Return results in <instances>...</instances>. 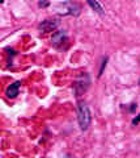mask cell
<instances>
[{
    "label": "cell",
    "instance_id": "cell-1",
    "mask_svg": "<svg viewBox=\"0 0 140 158\" xmlns=\"http://www.w3.org/2000/svg\"><path fill=\"white\" fill-rule=\"evenodd\" d=\"M77 120H79V125L81 130H86L90 126L92 113H90L89 107L84 101H80L77 105Z\"/></svg>",
    "mask_w": 140,
    "mask_h": 158
},
{
    "label": "cell",
    "instance_id": "cell-2",
    "mask_svg": "<svg viewBox=\"0 0 140 158\" xmlns=\"http://www.w3.org/2000/svg\"><path fill=\"white\" fill-rule=\"evenodd\" d=\"M86 77H88V74H83L75 83V88H76V94H77V96L80 94L85 92V91L88 90V87H89V84H90L89 78L86 79Z\"/></svg>",
    "mask_w": 140,
    "mask_h": 158
},
{
    "label": "cell",
    "instance_id": "cell-3",
    "mask_svg": "<svg viewBox=\"0 0 140 158\" xmlns=\"http://www.w3.org/2000/svg\"><path fill=\"white\" fill-rule=\"evenodd\" d=\"M59 26V20L57 19H49V20H45V21H42L39 24V30L41 32H53Z\"/></svg>",
    "mask_w": 140,
    "mask_h": 158
},
{
    "label": "cell",
    "instance_id": "cell-4",
    "mask_svg": "<svg viewBox=\"0 0 140 158\" xmlns=\"http://www.w3.org/2000/svg\"><path fill=\"white\" fill-rule=\"evenodd\" d=\"M20 84L21 83L20 82H15V83H12V84L8 87L7 88V96L9 98V99H13V98H16L18 95V91H20Z\"/></svg>",
    "mask_w": 140,
    "mask_h": 158
},
{
    "label": "cell",
    "instance_id": "cell-5",
    "mask_svg": "<svg viewBox=\"0 0 140 158\" xmlns=\"http://www.w3.org/2000/svg\"><path fill=\"white\" fill-rule=\"evenodd\" d=\"M66 40V33L64 32H55L53 36V45L54 46H59L60 43H63V41Z\"/></svg>",
    "mask_w": 140,
    "mask_h": 158
},
{
    "label": "cell",
    "instance_id": "cell-6",
    "mask_svg": "<svg viewBox=\"0 0 140 158\" xmlns=\"http://www.w3.org/2000/svg\"><path fill=\"white\" fill-rule=\"evenodd\" d=\"M88 4L93 8V9L97 12V13H99V15H103V8H102V5L99 3H97V2H88Z\"/></svg>",
    "mask_w": 140,
    "mask_h": 158
},
{
    "label": "cell",
    "instance_id": "cell-7",
    "mask_svg": "<svg viewBox=\"0 0 140 158\" xmlns=\"http://www.w3.org/2000/svg\"><path fill=\"white\" fill-rule=\"evenodd\" d=\"M106 61H107V58H103L102 65H101V69H99V74H98V77H101V75H102V71H103V69L106 67Z\"/></svg>",
    "mask_w": 140,
    "mask_h": 158
},
{
    "label": "cell",
    "instance_id": "cell-8",
    "mask_svg": "<svg viewBox=\"0 0 140 158\" xmlns=\"http://www.w3.org/2000/svg\"><path fill=\"white\" fill-rule=\"evenodd\" d=\"M139 122H140V115H139V116H138L136 118H134L132 124H135V125H136V124H139Z\"/></svg>",
    "mask_w": 140,
    "mask_h": 158
},
{
    "label": "cell",
    "instance_id": "cell-9",
    "mask_svg": "<svg viewBox=\"0 0 140 158\" xmlns=\"http://www.w3.org/2000/svg\"><path fill=\"white\" fill-rule=\"evenodd\" d=\"M47 5H49V3H46V2H41V3H39V7H47Z\"/></svg>",
    "mask_w": 140,
    "mask_h": 158
},
{
    "label": "cell",
    "instance_id": "cell-10",
    "mask_svg": "<svg viewBox=\"0 0 140 158\" xmlns=\"http://www.w3.org/2000/svg\"><path fill=\"white\" fill-rule=\"evenodd\" d=\"M139 84H140V79H139Z\"/></svg>",
    "mask_w": 140,
    "mask_h": 158
}]
</instances>
